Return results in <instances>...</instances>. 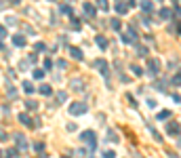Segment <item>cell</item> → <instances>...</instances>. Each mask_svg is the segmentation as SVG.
<instances>
[{
	"mask_svg": "<svg viewBox=\"0 0 181 158\" xmlns=\"http://www.w3.org/2000/svg\"><path fill=\"white\" fill-rule=\"evenodd\" d=\"M80 141L88 143L90 148H97V135H95V131H82L80 133Z\"/></svg>",
	"mask_w": 181,
	"mask_h": 158,
	"instance_id": "cell-1",
	"label": "cell"
},
{
	"mask_svg": "<svg viewBox=\"0 0 181 158\" xmlns=\"http://www.w3.org/2000/svg\"><path fill=\"white\" fill-rule=\"evenodd\" d=\"M147 70H150V72H147L150 76H156L158 72H160V61L154 59V57H150V59H147Z\"/></svg>",
	"mask_w": 181,
	"mask_h": 158,
	"instance_id": "cell-2",
	"label": "cell"
},
{
	"mask_svg": "<svg viewBox=\"0 0 181 158\" xmlns=\"http://www.w3.org/2000/svg\"><path fill=\"white\" fill-rule=\"evenodd\" d=\"M84 112H86V105H84V103H78V101H76V103L70 105V114H72V116H80V114H84Z\"/></svg>",
	"mask_w": 181,
	"mask_h": 158,
	"instance_id": "cell-3",
	"label": "cell"
},
{
	"mask_svg": "<svg viewBox=\"0 0 181 158\" xmlns=\"http://www.w3.org/2000/svg\"><path fill=\"white\" fill-rule=\"evenodd\" d=\"M135 38H137V32H135L133 28H128V30L122 34V42H124V44H133V42H135Z\"/></svg>",
	"mask_w": 181,
	"mask_h": 158,
	"instance_id": "cell-4",
	"label": "cell"
},
{
	"mask_svg": "<svg viewBox=\"0 0 181 158\" xmlns=\"http://www.w3.org/2000/svg\"><path fill=\"white\" fill-rule=\"evenodd\" d=\"M93 67H95V70H99L103 76H107V72H109V67H107V61H105V59H97V61L93 63Z\"/></svg>",
	"mask_w": 181,
	"mask_h": 158,
	"instance_id": "cell-5",
	"label": "cell"
},
{
	"mask_svg": "<svg viewBox=\"0 0 181 158\" xmlns=\"http://www.w3.org/2000/svg\"><path fill=\"white\" fill-rule=\"evenodd\" d=\"M82 9H84V15H86L88 19H93V17H95V13H97V11H95V4H90V2H84V4H82Z\"/></svg>",
	"mask_w": 181,
	"mask_h": 158,
	"instance_id": "cell-6",
	"label": "cell"
},
{
	"mask_svg": "<svg viewBox=\"0 0 181 158\" xmlns=\"http://www.w3.org/2000/svg\"><path fill=\"white\" fill-rule=\"evenodd\" d=\"M38 93H40V95H44V97H51V95H53V89H51L49 84H40Z\"/></svg>",
	"mask_w": 181,
	"mask_h": 158,
	"instance_id": "cell-7",
	"label": "cell"
},
{
	"mask_svg": "<svg viewBox=\"0 0 181 158\" xmlns=\"http://www.w3.org/2000/svg\"><path fill=\"white\" fill-rule=\"evenodd\" d=\"M166 133L169 135H179V124L177 122H169L166 124Z\"/></svg>",
	"mask_w": 181,
	"mask_h": 158,
	"instance_id": "cell-8",
	"label": "cell"
},
{
	"mask_svg": "<svg viewBox=\"0 0 181 158\" xmlns=\"http://www.w3.org/2000/svg\"><path fill=\"white\" fill-rule=\"evenodd\" d=\"M114 9H116V13H118V15H126V13H128V7H126L124 2H116V7H114Z\"/></svg>",
	"mask_w": 181,
	"mask_h": 158,
	"instance_id": "cell-9",
	"label": "cell"
},
{
	"mask_svg": "<svg viewBox=\"0 0 181 158\" xmlns=\"http://www.w3.org/2000/svg\"><path fill=\"white\" fill-rule=\"evenodd\" d=\"M13 44L15 47H26V38L21 34H17V36H13Z\"/></svg>",
	"mask_w": 181,
	"mask_h": 158,
	"instance_id": "cell-10",
	"label": "cell"
},
{
	"mask_svg": "<svg viewBox=\"0 0 181 158\" xmlns=\"http://www.w3.org/2000/svg\"><path fill=\"white\" fill-rule=\"evenodd\" d=\"M70 55H72L74 59L82 61V51H80V49H76V47H70Z\"/></svg>",
	"mask_w": 181,
	"mask_h": 158,
	"instance_id": "cell-11",
	"label": "cell"
},
{
	"mask_svg": "<svg viewBox=\"0 0 181 158\" xmlns=\"http://www.w3.org/2000/svg\"><path fill=\"white\" fill-rule=\"evenodd\" d=\"M19 122L26 124V127H34V124H32V118H30L28 114H19Z\"/></svg>",
	"mask_w": 181,
	"mask_h": 158,
	"instance_id": "cell-12",
	"label": "cell"
},
{
	"mask_svg": "<svg viewBox=\"0 0 181 158\" xmlns=\"http://www.w3.org/2000/svg\"><path fill=\"white\" fill-rule=\"evenodd\" d=\"M95 40H97V47H99V49H103V51L107 49V40H105V36H97Z\"/></svg>",
	"mask_w": 181,
	"mask_h": 158,
	"instance_id": "cell-13",
	"label": "cell"
},
{
	"mask_svg": "<svg viewBox=\"0 0 181 158\" xmlns=\"http://www.w3.org/2000/svg\"><path fill=\"white\" fill-rule=\"evenodd\" d=\"M160 19H166V21H169V19H171V9H164V7H162V9H160Z\"/></svg>",
	"mask_w": 181,
	"mask_h": 158,
	"instance_id": "cell-14",
	"label": "cell"
},
{
	"mask_svg": "<svg viewBox=\"0 0 181 158\" xmlns=\"http://www.w3.org/2000/svg\"><path fill=\"white\" fill-rule=\"evenodd\" d=\"M23 91H26V93H28V95H32V93H34V84H32V82H28V80H26V82H23Z\"/></svg>",
	"mask_w": 181,
	"mask_h": 158,
	"instance_id": "cell-15",
	"label": "cell"
},
{
	"mask_svg": "<svg viewBox=\"0 0 181 158\" xmlns=\"http://www.w3.org/2000/svg\"><path fill=\"white\" fill-rule=\"evenodd\" d=\"M141 9H143L145 13H150L154 7H152V2H150V0H141Z\"/></svg>",
	"mask_w": 181,
	"mask_h": 158,
	"instance_id": "cell-16",
	"label": "cell"
},
{
	"mask_svg": "<svg viewBox=\"0 0 181 158\" xmlns=\"http://www.w3.org/2000/svg\"><path fill=\"white\" fill-rule=\"evenodd\" d=\"M109 26H112V30H122L120 19H112V21H109Z\"/></svg>",
	"mask_w": 181,
	"mask_h": 158,
	"instance_id": "cell-17",
	"label": "cell"
},
{
	"mask_svg": "<svg viewBox=\"0 0 181 158\" xmlns=\"http://www.w3.org/2000/svg\"><path fill=\"white\" fill-rule=\"evenodd\" d=\"M169 116H171V112H169V110H162L160 114H158V120H166Z\"/></svg>",
	"mask_w": 181,
	"mask_h": 158,
	"instance_id": "cell-18",
	"label": "cell"
},
{
	"mask_svg": "<svg viewBox=\"0 0 181 158\" xmlns=\"http://www.w3.org/2000/svg\"><path fill=\"white\" fill-rule=\"evenodd\" d=\"M57 101H59V103H65V101H67V93H61V91H59V93H57Z\"/></svg>",
	"mask_w": 181,
	"mask_h": 158,
	"instance_id": "cell-19",
	"label": "cell"
},
{
	"mask_svg": "<svg viewBox=\"0 0 181 158\" xmlns=\"http://www.w3.org/2000/svg\"><path fill=\"white\" fill-rule=\"evenodd\" d=\"M26 108H28V110H36V108H38V103H36L34 99H28V101H26Z\"/></svg>",
	"mask_w": 181,
	"mask_h": 158,
	"instance_id": "cell-20",
	"label": "cell"
},
{
	"mask_svg": "<svg viewBox=\"0 0 181 158\" xmlns=\"http://www.w3.org/2000/svg\"><path fill=\"white\" fill-rule=\"evenodd\" d=\"M59 11H61L63 15H72V9L67 7V4H61V7H59Z\"/></svg>",
	"mask_w": 181,
	"mask_h": 158,
	"instance_id": "cell-21",
	"label": "cell"
},
{
	"mask_svg": "<svg viewBox=\"0 0 181 158\" xmlns=\"http://www.w3.org/2000/svg\"><path fill=\"white\" fill-rule=\"evenodd\" d=\"M107 139H109V141H114V143H116V141H118V135H116V133H114V131H107Z\"/></svg>",
	"mask_w": 181,
	"mask_h": 158,
	"instance_id": "cell-22",
	"label": "cell"
},
{
	"mask_svg": "<svg viewBox=\"0 0 181 158\" xmlns=\"http://www.w3.org/2000/svg\"><path fill=\"white\" fill-rule=\"evenodd\" d=\"M97 4H99L101 11H107V9H109V7H107V0H97Z\"/></svg>",
	"mask_w": 181,
	"mask_h": 158,
	"instance_id": "cell-23",
	"label": "cell"
},
{
	"mask_svg": "<svg viewBox=\"0 0 181 158\" xmlns=\"http://www.w3.org/2000/svg\"><path fill=\"white\" fill-rule=\"evenodd\" d=\"M131 70H133L135 74H137V76H141V74H143V70H141V67H139V65H135V63L131 65Z\"/></svg>",
	"mask_w": 181,
	"mask_h": 158,
	"instance_id": "cell-24",
	"label": "cell"
},
{
	"mask_svg": "<svg viewBox=\"0 0 181 158\" xmlns=\"http://www.w3.org/2000/svg\"><path fill=\"white\" fill-rule=\"evenodd\" d=\"M34 78H44V70H34Z\"/></svg>",
	"mask_w": 181,
	"mask_h": 158,
	"instance_id": "cell-25",
	"label": "cell"
},
{
	"mask_svg": "<svg viewBox=\"0 0 181 158\" xmlns=\"http://www.w3.org/2000/svg\"><path fill=\"white\" fill-rule=\"evenodd\" d=\"M7 93H9V97H15V95H17V89H15V86H9Z\"/></svg>",
	"mask_w": 181,
	"mask_h": 158,
	"instance_id": "cell-26",
	"label": "cell"
},
{
	"mask_svg": "<svg viewBox=\"0 0 181 158\" xmlns=\"http://www.w3.org/2000/svg\"><path fill=\"white\" fill-rule=\"evenodd\" d=\"M51 65H53L51 59H44V70H51Z\"/></svg>",
	"mask_w": 181,
	"mask_h": 158,
	"instance_id": "cell-27",
	"label": "cell"
},
{
	"mask_svg": "<svg viewBox=\"0 0 181 158\" xmlns=\"http://www.w3.org/2000/svg\"><path fill=\"white\" fill-rule=\"evenodd\" d=\"M103 158H116V154H114V152H105Z\"/></svg>",
	"mask_w": 181,
	"mask_h": 158,
	"instance_id": "cell-28",
	"label": "cell"
},
{
	"mask_svg": "<svg viewBox=\"0 0 181 158\" xmlns=\"http://www.w3.org/2000/svg\"><path fill=\"white\" fill-rule=\"evenodd\" d=\"M137 51H139V55H147V49H145V47H139Z\"/></svg>",
	"mask_w": 181,
	"mask_h": 158,
	"instance_id": "cell-29",
	"label": "cell"
},
{
	"mask_svg": "<svg viewBox=\"0 0 181 158\" xmlns=\"http://www.w3.org/2000/svg\"><path fill=\"white\" fill-rule=\"evenodd\" d=\"M36 51H44V44L42 42H36Z\"/></svg>",
	"mask_w": 181,
	"mask_h": 158,
	"instance_id": "cell-30",
	"label": "cell"
},
{
	"mask_svg": "<svg viewBox=\"0 0 181 158\" xmlns=\"http://www.w3.org/2000/svg\"><path fill=\"white\" fill-rule=\"evenodd\" d=\"M7 156H9V158H13V156H17V152H15V150H9V152H7Z\"/></svg>",
	"mask_w": 181,
	"mask_h": 158,
	"instance_id": "cell-31",
	"label": "cell"
},
{
	"mask_svg": "<svg viewBox=\"0 0 181 158\" xmlns=\"http://www.w3.org/2000/svg\"><path fill=\"white\" fill-rule=\"evenodd\" d=\"M175 15H177V17L181 19V9H179V7H175Z\"/></svg>",
	"mask_w": 181,
	"mask_h": 158,
	"instance_id": "cell-32",
	"label": "cell"
},
{
	"mask_svg": "<svg viewBox=\"0 0 181 158\" xmlns=\"http://www.w3.org/2000/svg\"><path fill=\"white\" fill-rule=\"evenodd\" d=\"M173 82H175V84H181V76H175V78H173Z\"/></svg>",
	"mask_w": 181,
	"mask_h": 158,
	"instance_id": "cell-33",
	"label": "cell"
},
{
	"mask_svg": "<svg viewBox=\"0 0 181 158\" xmlns=\"http://www.w3.org/2000/svg\"><path fill=\"white\" fill-rule=\"evenodd\" d=\"M0 139H7V135H4V131L0 129Z\"/></svg>",
	"mask_w": 181,
	"mask_h": 158,
	"instance_id": "cell-34",
	"label": "cell"
},
{
	"mask_svg": "<svg viewBox=\"0 0 181 158\" xmlns=\"http://www.w3.org/2000/svg\"><path fill=\"white\" fill-rule=\"evenodd\" d=\"M4 34H7V30H4L2 26H0V36H4Z\"/></svg>",
	"mask_w": 181,
	"mask_h": 158,
	"instance_id": "cell-35",
	"label": "cell"
},
{
	"mask_svg": "<svg viewBox=\"0 0 181 158\" xmlns=\"http://www.w3.org/2000/svg\"><path fill=\"white\" fill-rule=\"evenodd\" d=\"M9 2H11V4H19V2H21V0H9Z\"/></svg>",
	"mask_w": 181,
	"mask_h": 158,
	"instance_id": "cell-36",
	"label": "cell"
},
{
	"mask_svg": "<svg viewBox=\"0 0 181 158\" xmlns=\"http://www.w3.org/2000/svg\"><path fill=\"white\" fill-rule=\"evenodd\" d=\"M171 158H179V156H177V154H171Z\"/></svg>",
	"mask_w": 181,
	"mask_h": 158,
	"instance_id": "cell-37",
	"label": "cell"
},
{
	"mask_svg": "<svg viewBox=\"0 0 181 158\" xmlns=\"http://www.w3.org/2000/svg\"><path fill=\"white\" fill-rule=\"evenodd\" d=\"M0 51H2V40H0Z\"/></svg>",
	"mask_w": 181,
	"mask_h": 158,
	"instance_id": "cell-38",
	"label": "cell"
},
{
	"mask_svg": "<svg viewBox=\"0 0 181 158\" xmlns=\"http://www.w3.org/2000/svg\"><path fill=\"white\" fill-rule=\"evenodd\" d=\"M179 34H181V26H179Z\"/></svg>",
	"mask_w": 181,
	"mask_h": 158,
	"instance_id": "cell-39",
	"label": "cell"
},
{
	"mask_svg": "<svg viewBox=\"0 0 181 158\" xmlns=\"http://www.w3.org/2000/svg\"><path fill=\"white\" fill-rule=\"evenodd\" d=\"M63 158H67V156H63Z\"/></svg>",
	"mask_w": 181,
	"mask_h": 158,
	"instance_id": "cell-40",
	"label": "cell"
},
{
	"mask_svg": "<svg viewBox=\"0 0 181 158\" xmlns=\"http://www.w3.org/2000/svg\"><path fill=\"white\" fill-rule=\"evenodd\" d=\"M160 2H162V0H160Z\"/></svg>",
	"mask_w": 181,
	"mask_h": 158,
	"instance_id": "cell-41",
	"label": "cell"
}]
</instances>
